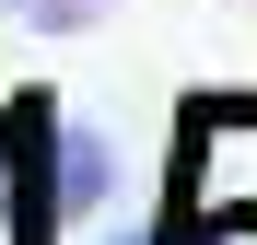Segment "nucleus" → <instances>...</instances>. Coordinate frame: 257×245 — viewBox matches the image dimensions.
<instances>
[{"label":"nucleus","instance_id":"obj_4","mask_svg":"<svg viewBox=\"0 0 257 245\" xmlns=\"http://www.w3.org/2000/svg\"><path fill=\"white\" fill-rule=\"evenodd\" d=\"M245 12H257V0H245Z\"/></svg>","mask_w":257,"mask_h":245},{"label":"nucleus","instance_id":"obj_2","mask_svg":"<svg viewBox=\"0 0 257 245\" xmlns=\"http://www.w3.org/2000/svg\"><path fill=\"white\" fill-rule=\"evenodd\" d=\"M47 163H59V222H94V210H105V187H117V152H105L94 129H70V117H59Z\"/></svg>","mask_w":257,"mask_h":245},{"label":"nucleus","instance_id":"obj_3","mask_svg":"<svg viewBox=\"0 0 257 245\" xmlns=\"http://www.w3.org/2000/svg\"><path fill=\"white\" fill-rule=\"evenodd\" d=\"M0 12H12V24H35V35H94L117 0H0Z\"/></svg>","mask_w":257,"mask_h":245},{"label":"nucleus","instance_id":"obj_1","mask_svg":"<svg viewBox=\"0 0 257 245\" xmlns=\"http://www.w3.org/2000/svg\"><path fill=\"white\" fill-rule=\"evenodd\" d=\"M117 245H257V210H222L210 187H176L152 233H117Z\"/></svg>","mask_w":257,"mask_h":245}]
</instances>
